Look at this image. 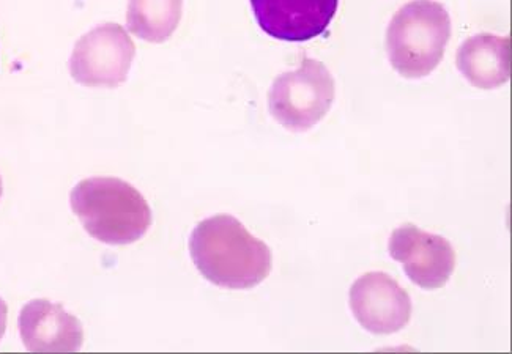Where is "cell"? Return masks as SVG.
<instances>
[{
  "label": "cell",
  "mask_w": 512,
  "mask_h": 354,
  "mask_svg": "<svg viewBox=\"0 0 512 354\" xmlns=\"http://www.w3.org/2000/svg\"><path fill=\"white\" fill-rule=\"evenodd\" d=\"M190 252L208 282L231 290L256 287L267 279L273 265L267 244L229 214L199 222L191 233Z\"/></svg>",
  "instance_id": "cell-1"
},
{
  "label": "cell",
  "mask_w": 512,
  "mask_h": 354,
  "mask_svg": "<svg viewBox=\"0 0 512 354\" xmlns=\"http://www.w3.org/2000/svg\"><path fill=\"white\" fill-rule=\"evenodd\" d=\"M71 208L95 240L123 246L141 240L152 225V210L138 189L119 178L81 181L71 191Z\"/></svg>",
  "instance_id": "cell-2"
},
{
  "label": "cell",
  "mask_w": 512,
  "mask_h": 354,
  "mask_svg": "<svg viewBox=\"0 0 512 354\" xmlns=\"http://www.w3.org/2000/svg\"><path fill=\"white\" fill-rule=\"evenodd\" d=\"M451 38V18L434 0H413L391 19L386 52L405 79H423L442 63Z\"/></svg>",
  "instance_id": "cell-3"
},
{
  "label": "cell",
  "mask_w": 512,
  "mask_h": 354,
  "mask_svg": "<svg viewBox=\"0 0 512 354\" xmlns=\"http://www.w3.org/2000/svg\"><path fill=\"white\" fill-rule=\"evenodd\" d=\"M336 85L322 62L305 59L294 71L275 79L268 92V107L287 130L305 133L325 118L333 106Z\"/></svg>",
  "instance_id": "cell-4"
},
{
  "label": "cell",
  "mask_w": 512,
  "mask_h": 354,
  "mask_svg": "<svg viewBox=\"0 0 512 354\" xmlns=\"http://www.w3.org/2000/svg\"><path fill=\"white\" fill-rule=\"evenodd\" d=\"M136 48L127 30L101 24L79 38L70 59V73L86 87L114 89L127 81Z\"/></svg>",
  "instance_id": "cell-5"
},
{
  "label": "cell",
  "mask_w": 512,
  "mask_h": 354,
  "mask_svg": "<svg viewBox=\"0 0 512 354\" xmlns=\"http://www.w3.org/2000/svg\"><path fill=\"white\" fill-rule=\"evenodd\" d=\"M388 248L410 281L424 290L445 287L456 268V252L451 243L413 224L394 230Z\"/></svg>",
  "instance_id": "cell-6"
},
{
  "label": "cell",
  "mask_w": 512,
  "mask_h": 354,
  "mask_svg": "<svg viewBox=\"0 0 512 354\" xmlns=\"http://www.w3.org/2000/svg\"><path fill=\"white\" fill-rule=\"evenodd\" d=\"M350 310L366 331L388 336L412 318V299L393 277L380 271L363 274L350 288Z\"/></svg>",
  "instance_id": "cell-7"
},
{
  "label": "cell",
  "mask_w": 512,
  "mask_h": 354,
  "mask_svg": "<svg viewBox=\"0 0 512 354\" xmlns=\"http://www.w3.org/2000/svg\"><path fill=\"white\" fill-rule=\"evenodd\" d=\"M339 0H251L254 16L268 37L290 43L314 40L327 32Z\"/></svg>",
  "instance_id": "cell-8"
},
{
  "label": "cell",
  "mask_w": 512,
  "mask_h": 354,
  "mask_svg": "<svg viewBox=\"0 0 512 354\" xmlns=\"http://www.w3.org/2000/svg\"><path fill=\"white\" fill-rule=\"evenodd\" d=\"M19 332L30 353H76L84 342L81 321L62 304L34 299L19 314Z\"/></svg>",
  "instance_id": "cell-9"
},
{
  "label": "cell",
  "mask_w": 512,
  "mask_h": 354,
  "mask_svg": "<svg viewBox=\"0 0 512 354\" xmlns=\"http://www.w3.org/2000/svg\"><path fill=\"white\" fill-rule=\"evenodd\" d=\"M457 68L476 89H498L511 76V40L492 34L468 38L457 51Z\"/></svg>",
  "instance_id": "cell-10"
},
{
  "label": "cell",
  "mask_w": 512,
  "mask_h": 354,
  "mask_svg": "<svg viewBox=\"0 0 512 354\" xmlns=\"http://www.w3.org/2000/svg\"><path fill=\"white\" fill-rule=\"evenodd\" d=\"M182 13L183 0H128V30L149 43H164L179 27Z\"/></svg>",
  "instance_id": "cell-11"
},
{
  "label": "cell",
  "mask_w": 512,
  "mask_h": 354,
  "mask_svg": "<svg viewBox=\"0 0 512 354\" xmlns=\"http://www.w3.org/2000/svg\"><path fill=\"white\" fill-rule=\"evenodd\" d=\"M8 307L4 299L0 298V340L4 337L5 329H7Z\"/></svg>",
  "instance_id": "cell-12"
},
{
  "label": "cell",
  "mask_w": 512,
  "mask_h": 354,
  "mask_svg": "<svg viewBox=\"0 0 512 354\" xmlns=\"http://www.w3.org/2000/svg\"><path fill=\"white\" fill-rule=\"evenodd\" d=\"M2 192H4V185H2V177H0V197H2Z\"/></svg>",
  "instance_id": "cell-13"
}]
</instances>
